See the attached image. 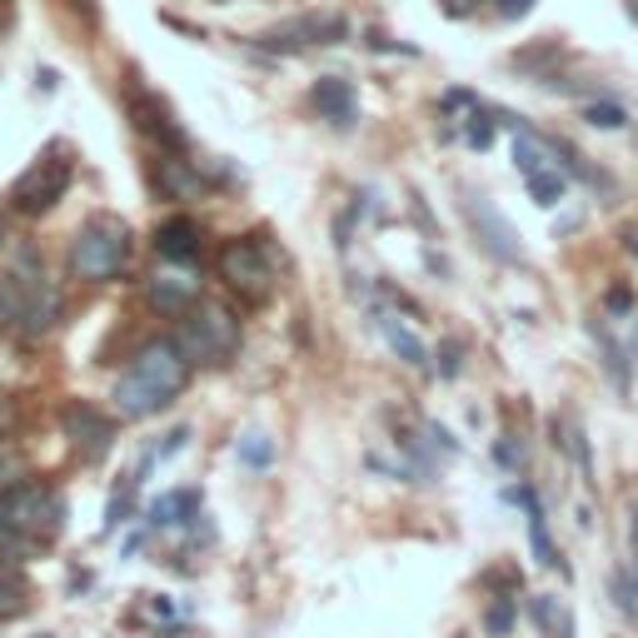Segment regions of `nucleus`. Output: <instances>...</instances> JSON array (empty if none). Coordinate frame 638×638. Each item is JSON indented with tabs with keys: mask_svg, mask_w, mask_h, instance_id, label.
Segmentation results:
<instances>
[{
	"mask_svg": "<svg viewBox=\"0 0 638 638\" xmlns=\"http://www.w3.org/2000/svg\"><path fill=\"white\" fill-rule=\"evenodd\" d=\"M195 504H200L195 489H175V494H165V499H155V504H150V524H155V529L184 524V514H195Z\"/></svg>",
	"mask_w": 638,
	"mask_h": 638,
	"instance_id": "obj_17",
	"label": "nucleus"
},
{
	"mask_svg": "<svg viewBox=\"0 0 638 638\" xmlns=\"http://www.w3.org/2000/svg\"><path fill=\"white\" fill-rule=\"evenodd\" d=\"M628 549H634V579H638V508H634V519H628Z\"/></svg>",
	"mask_w": 638,
	"mask_h": 638,
	"instance_id": "obj_34",
	"label": "nucleus"
},
{
	"mask_svg": "<svg viewBox=\"0 0 638 638\" xmlns=\"http://www.w3.org/2000/svg\"><path fill=\"white\" fill-rule=\"evenodd\" d=\"M494 459H499V464H504V469H519V464H524V449H519V444H514V439H508V434H504V439L494 444Z\"/></svg>",
	"mask_w": 638,
	"mask_h": 638,
	"instance_id": "obj_30",
	"label": "nucleus"
},
{
	"mask_svg": "<svg viewBox=\"0 0 638 638\" xmlns=\"http://www.w3.org/2000/svg\"><path fill=\"white\" fill-rule=\"evenodd\" d=\"M349 35V25L345 21H335V15H300V21H290V25H280V31H270V35H260V45L265 51H304V45H335V41H345Z\"/></svg>",
	"mask_w": 638,
	"mask_h": 638,
	"instance_id": "obj_8",
	"label": "nucleus"
},
{
	"mask_svg": "<svg viewBox=\"0 0 638 638\" xmlns=\"http://www.w3.org/2000/svg\"><path fill=\"white\" fill-rule=\"evenodd\" d=\"M589 339L598 345V359H604V374H608V384H614L618 394H634V359H628V349L618 345L614 335H608V325L604 320H589Z\"/></svg>",
	"mask_w": 638,
	"mask_h": 638,
	"instance_id": "obj_11",
	"label": "nucleus"
},
{
	"mask_svg": "<svg viewBox=\"0 0 638 638\" xmlns=\"http://www.w3.org/2000/svg\"><path fill=\"white\" fill-rule=\"evenodd\" d=\"M494 11L504 15V21H524V15L534 11V0H494Z\"/></svg>",
	"mask_w": 638,
	"mask_h": 638,
	"instance_id": "obj_32",
	"label": "nucleus"
},
{
	"mask_svg": "<svg viewBox=\"0 0 638 638\" xmlns=\"http://www.w3.org/2000/svg\"><path fill=\"white\" fill-rule=\"evenodd\" d=\"M35 638H51V634H35Z\"/></svg>",
	"mask_w": 638,
	"mask_h": 638,
	"instance_id": "obj_37",
	"label": "nucleus"
},
{
	"mask_svg": "<svg viewBox=\"0 0 638 638\" xmlns=\"http://www.w3.org/2000/svg\"><path fill=\"white\" fill-rule=\"evenodd\" d=\"M529 544H534V559H539L544 569L569 573V563H563L559 544L549 539V519H544V504H529Z\"/></svg>",
	"mask_w": 638,
	"mask_h": 638,
	"instance_id": "obj_15",
	"label": "nucleus"
},
{
	"mask_svg": "<svg viewBox=\"0 0 638 638\" xmlns=\"http://www.w3.org/2000/svg\"><path fill=\"white\" fill-rule=\"evenodd\" d=\"M608 594H614V608L628 618V624H638V579H634V569H624L618 563L614 573H608Z\"/></svg>",
	"mask_w": 638,
	"mask_h": 638,
	"instance_id": "obj_19",
	"label": "nucleus"
},
{
	"mask_svg": "<svg viewBox=\"0 0 638 638\" xmlns=\"http://www.w3.org/2000/svg\"><path fill=\"white\" fill-rule=\"evenodd\" d=\"M125 260H131V230H125V220H115V215L86 220V230L76 235V249H70V265H76L80 280L110 284V280H120Z\"/></svg>",
	"mask_w": 638,
	"mask_h": 638,
	"instance_id": "obj_2",
	"label": "nucleus"
},
{
	"mask_svg": "<svg viewBox=\"0 0 638 638\" xmlns=\"http://www.w3.org/2000/svg\"><path fill=\"white\" fill-rule=\"evenodd\" d=\"M494 131H499V120L484 115V110H474L469 125H464V145L469 150H489V145H494Z\"/></svg>",
	"mask_w": 638,
	"mask_h": 638,
	"instance_id": "obj_26",
	"label": "nucleus"
},
{
	"mask_svg": "<svg viewBox=\"0 0 638 638\" xmlns=\"http://www.w3.org/2000/svg\"><path fill=\"white\" fill-rule=\"evenodd\" d=\"M604 310L614 314V320H628V314H634V290H628V284H608Z\"/></svg>",
	"mask_w": 638,
	"mask_h": 638,
	"instance_id": "obj_28",
	"label": "nucleus"
},
{
	"mask_svg": "<svg viewBox=\"0 0 638 638\" xmlns=\"http://www.w3.org/2000/svg\"><path fill=\"white\" fill-rule=\"evenodd\" d=\"M184 384H190V359H184V349L175 339H150V345L135 349L131 369L120 374L110 400H115L120 419H150Z\"/></svg>",
	"mask_w": 638,
	"mask_h": 638,
	"instance_id": "obj_1",
	"label": "nucleus"
},
{
	"mask_svg": "<svg viewBox=\"0 0 638 638\" xmlns=\"http://www.w3.org/2000/svg\"><path fill=\"white\" fill-rule=\"evenodd\" d=\"M379 335H384V345H390L410 369H424V365H429V349H424V339L414 335V329H404L400 320H394V314H379Z\"/></svg>",
	"mask_w": 638,
	"mask_h": 638,
	"instance_id": "obj_14",
	"label": "nucleus"
},
{
	"mask_svg": "<svg viewBox=\"0 0 638 638\" xmlns=\"http://www.w3.org/2000/svg\"><path fill=\"white\" fill-rule=\"evenodd\" d=\"M155 249H160V260H170V265H195L200 255H205V235H200V225L190 215H175L155 230Z\"/></svg>",
	"mask_w": 638,
	"mask_h": 638,
	"instance_id": "obj_10",
	"label": "nucleus"
},
{
	"mask_svg": "<svg viewBox=\"0 0 638 638\" xmlns=\"http://www.w3.org/2000/svg\"><path fill=\"white\" fill-rule=\"evenodd\" d=\"M584 120H589V125H598V131H624V125H628V110L614 105V100H589Z\"/></svg>",
	"mask_w": 638,
	"mask_h": 638,
	"instance_id": "obj_25",
	"label": "nucleus"
},
{
	"mask_svg": "<svg viewBox=\"0 0 638 638\" xmlns=\"http://www.w3.org/2000/svg\"><path fill=\"white\" fill-rule=\"evenodd\" d=\"M175 345L184 349L190 365H230V355L239 349V320L225 304H190L184 310V325L175 335Z\"/></svg>",
	"mask_w": 638,
	"mask_h": 638,
	"instance_id": "obj_3",
	"label": "nucleus"
},
{
	"mask_svg": "<svg viewBox=\"0 0 638 638\" xmlns=\"http://www.w3.org/2000/svg\"><path fill=\"white\" fill-rule=\"evenodd\" d=\"M464 215H469V225H474L479 245H484L499 265H524V245H519V235H514V225H508L484 195H464Z\"/></svg>",
	"mask_w": 638,
	"mask_h": 638,
	"instance_id": "obj_6",
	"label": "nucleus"
},
{
	"mask_svg": "<svg viewBox=\"0 0 638 638\" xmlns=\"http://www.w3.org/2000/svg\"><path fill=\"white\" fill-rule=\"evenodd\" d=\"M429 439L439 444L444 455H459V439H455V434H449V429H444V424H429Z\"/></svg>",
	"mask_w": 638,
	"mask_h": 638,
	"instance_id": "obj_33",
	"label": "nucleus"
},
{
	"mask_svg": "<svg viewBox=\"0 0 638 638\" xmlns=\"http://www.w3.org/2000/svg\"><path fill=\"white\" fill-rule=\"evenodd\" d=\"M514 624H519V598L499 594L494 604L484 608V628H489L494 638H508V634H514Z\"/></svg>",
	"mask_w": 638,
	"mask_h": 638,
	"instance_id": "obj_22",
	"label": "nucleus"
},
{
	"mask_svg": "<svg viewBox=\"0 0 638 638\" xmlns=\"http://www.w3.org/2000/svg\"><path fill=\"white\" fill-rule=\"evenodd\" d=\"M70 180H76V165H70L66 155H45V160H35L31 170L15 180L11 205L21 210V215H45V210H55L66 200Z\"/></svg>",
	"mask_w": 638,
	"mask_h": 638,
	"instance_id": "obj_5",
	"label": "nucleus"
},
{
	"mask_svg": "<svg viewBox=\"0 0 638 638\" xmlns=\"http://www.w3.org/2000/svg\"><path fill=\"white\" fill-rule=\"evenodd\" d=\"M569 449H573V459H579V474H584V484L594 489V449H589V434H584V424H573V434H569Z\"/></svg>",
	"mask_w": 638,
	"mask_h": 638,
	"instance_id": "obj_27",
	"label": "nucleus"
},
{
	"mask_svg": "<svg viewBox=\"0 0 638 638\" xmlns=\"http://www.w3.org/2000/svg\"><path fill=\"white\" fill-rule=\"evenodd\" d=\"M60 424H66V439L76 444V449H86L90 459L105 455L110 439H115V424H110V414H100L96 404H66Z\"/></svg>",
	"mask_w": 638,
	"mask_h": 638,
	"instance_id": "obj_9",
	"label": "nucleus"
},
{
	"mask_svg": "<svg viewBox=\"0 0 638 638\" xmlns=\"http://www.w3.org/2000/svg\"><path fill=\"white\" fill-rule=\"evenodd\" d=\"M624 249L638 260V225H624Z\"/></svg>",
	"mask_w": 638,
	"mask_h": 638,
	"instance_id": "obj_36",
	"label": "nucleus"
},
{
	"mask_svg": "<svg viewBox=\"0 0 638 638\" xmlns=\"http://www.w3.org/2000/svg\"><path fill=\"white\" fill-rule=\"evenodd\" d=\"M444 11H449V15H469V11H474V0H444Z\"/></svg>",
	"mask_w": 638,
	"mask_h": 638,
	"instance_id": "obj_35",
	"label": "nucleus"
},
{
	"mask_svg": "<svg viewBox=\"0 0 638 638\" xmlns=\"http://www.w3.org/2000/svg\"><path fill=\"white\" fill-rule=\"evenodd\" d=\"M184 444H190V429H170V434H165V444H160V449H155L150 459H170V455H180Z\"/></svg>",
	"mask_w": 638,
	"mask_h": 638,
	"instance_id": "obj_31",
	"label": "nucleus"
},
{
	"mask_svg": "<svg viewBox=\"0 0 638 638\" xmlns=\"http://www.w3.org/2000/svg\"><path fill=\"white\" fill-rule=\"evenodd\" d=\"M514 165H519L524 180H529V175H539V170H549V141L519 131V141H514Z\"/></svg>",
	"mask_w": 638,
	"mask_h": 638,
	"instance_id": "obj_20",
	"label": "nucleus"
},
{
	"mask_svg": "<svg viewBox=\"0 0 638 638\" xmlns=\"http://www.w3.org/2000/svg\"><path fill=\"white\" fill-rule=\"evenodd\" d=\"M563 190H569V175L563 170H539V175H529V195H534V205H544V210H553L563 200Z\"/></svg>",
	"mask_w": 638,
	"mask_h": 638,
	"instance_id": "obj_21",
	"label": "nucleus"
},
{
	"mask_svg": "<svg viewBox=\"0 0 638 638\" xmlns=\"http://www.w3.org/2000/svg\"><path fill=\"white\" fill-rule=\"evenodd\" d=\"M310 100H314V110H320L329 125H339V131H349V125H355V86H349V80H339V76L314 80Z\"/></svg>",
	"mask_w": 638,
	"mask_h": 638,
	"instance_id": "obj_12",
	"label": "nucleus"
},
{
	"mask_svg": "<svg viewBox=\"0 0 638 638\" xmlns=\"http://www.w3.org/2000/svg\"><path fill=\"white\" fill-rule=\"evenodd\" d=\"M125 105H131V120H135V131L141 135H150L160 150H170V155H180L184 145H190V135L175 125V115H170V105H165L160 96H150V90H141V86H131V96H125Z\"/></svg>",
	"mask_w": 638,
	"mask_h": 638,
	"instance_id": "obj_7",
	"label": "nucleus"
},
{
	"mask_svg": "<svg viewBox=\"0 0 638 638\" xmlns=\"http://www.w3.org/2000/svg\"><path fill=\"white\" fill-rule=\"evenodd\" d=\"M459 369H464V349H459L455 339H444V345H439V374H444V379H455Z\"/></svg>",
	"mask_w": 638,
	"mask_h": 638,
	"instance_id": "obj_29",
	"label": "nucleus"
},
{
	"mask_svg": "<svg viewBox=\"0 0 638 638\" xmlns=\"http://www.w3.org/2000/svg\"><path fill=\"white\" fill-rule=\"evenodd\" d=\"M529 614H534V624H539V634H549V638H573V614L559 604L553 594H539L529 604Z\"/></svg>",
	"mask_w": 638,
	"mask_h": 638,
	"instance_id": "obj_16",
	"label": "nucleus"
},
{
	"mask_svg": "<svg viewBox=\"0 0 638 638\" xmlns=\"http://www.w3.org/2000/svg\"><path fill=\"white\" fill-rule=\"evenodd\" d=\"M21 614H25V584L15 569H5L0 573V618H21Z\"/></svg>",
	"mask_w": 638,
	"mask_h": 638,
	"instance_id": "obj_24",
	"label": "nucleus"
},
{
	"mask_svg": "<svg viewBox=\"0 0 638 638\" xmlns=\"http://www.w3.org/2000/svg\"><path fill=\"white\" fill-rule=\"evenodd\" d=\"M215 270L245 304H265L275 294V260L260 235H235L220 245Z\"/></svg>",
	"mask_w": 638,
	"mask_h": 638,
	"instance_id": "obj_4",
	"label": "nucleus"
},
{
	"mask_svg": "<svg viewBox=\"0 0 638 638\" xmlns=\"http://www.w3.org/2000/svg\"><path fill=\"white\" fill-rule=\"evenodd\" d=\"M235 455H239V464H249V469H270L275 464V439H265V434H245V439L235 444Z\"/></svg>",
	"mask_w": 638,
	"mask_h": 638,
	"instance_id": "obj_23",
	"label": "nucleus"
},
{
	"mask_svg": "<svg viewBox=\"0 0 638 638\" xmlns=\"http://www.w3.org/2000/svg\"><path fill=\"white\" fill-rule=\"evenodd\" d=\"M195 294H200V284L190 280V275H155V280H150V304H155V310H165V314L190 310Z\"/></svg>",
	"mask_w": 638,
	"mask_h": 638,
	"instance_id": "obj_13",
	"label": "nucleus"
},
{
	"mask_svg": "<svg viewBox=\"0 0 638 638\" xmlns=\"http://www.w3.org/2000/svg\"><path fill=\"white\" fill-rule=\"evenodd\" d=\"M155 180H160V190L170 200H195L200 195V170H184V160H160Z\"/></svg>",
	"mask_w": 638,
	"mask_h": 638,
	"instance_id": "obj_18",
	"label": "nucleus"
}]
</instances>
